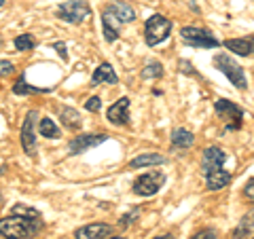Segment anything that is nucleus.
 I'll use <instances>...</instances> for the list:
<instances>
[{
    "label": "nucleus",
    "instance_id": "4",
    "mask_svg": "<svg viewBox=\"0 0 254 239\" xmlns=\"http://www.w3.org/2000/svg\"><path fill=\"white\" fill-rule=\"evenodd\" d=\"M58 17L68 23H83L85 19L91 17V9L85 0H68V2L60 4Z\"/></svg>",
    "mask_w": 254,
    "mask_h": 239
},
{
    "label": "nucleus",
    "instance_id": "17",
    "mask_svg": "<svg viewBox=\"0 0 254 239\" xmlns=\"http://www.w3.org/2000/svg\"><path fill=\"white\" fill-rule=\"evenodd\" d=\"M229 182H231V174L227 170H222V167L205 176V186H208V190H220V188H225Z\"/></svg>",
    "mask_w": 254,
    "mask_h": 239
},
{
    "label": "nucleus",
    "instance_id": "5",
    "mask_svg": "<svg viewBox=\"0 0 254 239\" xmlns=\"http://www.w3.org/2000/svg\"><path fill=\"white\" fill-rule=\"evenodd\" d=\"M180 38L190 47H199V49H216L220 45L208 30L195 28V26H185L180 30Z\"/></svg>",
    "mask_w": 254,
    "mask_h": 239
},
{
    "label": "nucleus",
    "instance_id": "10",
    "mask_svg": "<svg viewBox=\"0 0 254 239\" xmlns=\"http://www.w3.org/2000/svg\"><path fill=\"white\" fill-rule=\"evenodd\" d=\"M227 161V153L218 146H208L203 150V157H201V172L203 176H208V174L220 170L222 165Z\"/></svg>",
    "mask_w": 254,
    "mask_h": 239
},
{
    "label": "nucleus",
    "instance_id": "18",
    "mask_svg": "<svg viewBox=\"0 0 254 239\" xmlns=\"http://www.w3.org/2000/svg\"><path fill=\"white\" fill-rule=\"evenodd\" d=\"M102 23H104V36H106V41L108 43H115L117 38H119V21L113 13H108L104 9V13H102Z\"/></svg>",
    "mask_w": 254,
    "mask_h": 239
},
{
    "label": "nucleus",
    "instance_id": "31",
    "mask_svg": "<svg viewBox=\"0 0 254 239\" xmlns=\"http://www.w3.org/2000/svg\"><path fill=\"white\" fill-rule=\"evenodd\" d=\"M53 49H55V51H58V53L62 55V58H64V60H66V58H68V55H66V47H64L62 43H55V45H53Z\"/></svg>",
    "mask_w": 254,
    "mask_h": 239
},
{
    "label": "nucleus",
    "instance_id": "2",
    "mask_svg": "<svg viewBox=\"0 0 254 239\" xmlns=\"http://www.w3.org/2000/svg\"><path fill=\"white\" fill-rule=\"evenodd\" d=\"M214 66H216L237 89H246V87H248V78H246L244 68L235 60H231L229 53H218L216 58H214Z\"/></svg>",
    "mask_w": 254,
    "mask_h": 239
},
{
    "label": "nucleus",
    "instance_id": "33",
    "mask_svg": "<svg viewBox=\"0 0 254 239\" xmlns=\"http://www.w3.org/2000/svg\"><path fill=\"white\" fill-rule=\"evenodd\" d=\"M108 239H123V237H108Z\"/></svg>",
    "mask_w": 254,
    "mask_h": 239
},
{
    "label": "nucleus",
    "instance_id": "8",
    "mask_svg": "<svg viewBox=\"0 0 254 239\" xmlns=\"http://www.w3.org/2000/svg\"><path fill=\"white\" fill-rule=\"evenodd\" d=\"M214 110L216 115L222 119V121H233L231 123V129H240L242 127V119H244V110L235 104V102H229V100H218L214 104Z\"/></svg>",
    "mask_w": 254,
    "mask_h": 239
},
{
    "label": "nucleus",
    "instance_id": "6",
    "mask_svg": "<svg viewBox=\"0 0 254 239\" xmlns=\"http://www.w3.org/2000/svg\"><path fill=\"white\" fill-rule=\"evenodd\" d=\"M165 182V176L161 172H146L133 180V193L138 197H153L161 190Z\"/></svg>",
    "mask_w": 254,
    "mask_h": 239
},
{
    "label": "nucleus",
    "instance_id": "34",
    "mask_svg": "<svg viewBox=\"0 0 254 239\" xmlns=\"http://www.w3.org/2000/svg\"><path fill=\"white\" fill-rule=\"evenodd\" d=\"M2 4H4V0H0V6H2Z\"/></svg>",
    "mask_w": 254,
    "mask_h": 239
},
{
    "label": "nucleus",
    "instance_id": "13",
    "mask_svg": "<svg viewBox=\"0 0 254 239\" xmlns=\"http://www.w3.org/2000/svg\"><path fill=\"white\" fill-rule=\"evenodd\" d=\"M225 47L231 53H237V55H252L254 53V34L246 36V38H229L225 41Z\"/></svg>",
    "mask_w": 254,
    "mask_h": 239
},
{
    "label": "nucleus",
    "instance_id": "28",
    "mask_svg": "<svg viewBox=\"0 0 254 239\" xmlns=\"http://www.w3.org/2000/svg\"><path fill=\"white\" fill-rule=\"evenodd\" d=\"M190 239H216V233H214L212 229H203V231H199V233H195Z\"/></svg>",
    "mask_w": 254,
    "mask_h": 239
},
{
    "label": "nucleus",
    "instance_id": "22",
    "mask_svg": "<svg viewBox=\"0 0 254 239\" xmlns=\"http://www.w3.org/2000/svg\"><path fill=\"white\" fill-rule=\"evenodd\" d=\"M38 129H41V135H45V138H49V140L60 138V127L55 125V121H53V119H49V117H43L41 119V125H38Z\"/></svg>",
    "mask_w": 254,
    "mask_h": 239
},
{
    "label": "nucleus",
    "instance_id": "27",
    "mask_svg": "<svg viewBox=\"0 0 254 239\" xmlns=\"http://www.w3.org/2000/svg\"><path fill=\"white\" fill-rule=\"evenodd\" d=\"M15 72V66L9 60H0V76H9Z\"/></svg>",
    "mask_w": 254,
    "mask_h": 239
},
{
    "label": "nucleus",
    "instance_id": "32",
    "mask_svg": "<svg viewBox=\"0 0 254 239\" xmlns=\"http://www.w3.org/2000/svg\"><path fill=\"white\" fill-rule=\"evenodd\" d=\"M155 239H174V235L168 233V235H159V237H155Z\"/></svg>",
    "mask_w": 254,
    "mask_h": 239
},
{
    "label": "nucleus",
    "instance_id": "16",
    "mask_svg": "<svg viewBox=\"0 0 254 239\" xmlns=\"http://www.w3.org/2000/svg\"><path fill=\"white\" fill-rule=\"evenodd\" d=\"M165 163V157L157 155V153H142L138 157H133L129 161L131 170H142V167H155V165H163Z\"/></svg>",
    "mask_w": 254,
    "mask_h": 239
},
{
    "label": "nucleus",
    "instance_id": "20",
    "mask_svg": "<svg viewBox=\"0 0 254 239\" xmlns=\"http://www.w3.org/2000/svg\"><path fill=\"white\" fill-rule=\"evenodd\" d=\"M193 144H195V135L189 129H174V133H172L174 148H190Z\"/></svg>",
    "mask_w": 254,
    "mask_h": 239
},
{
    "label": "nucleus",
    "instance_id": "30",
    "mask_svg": "<svg viewBox=\"0 0 254 239\" xmlns=\"http://www.w3.org/2000/svg\"><path fill=\"white\" fill-rule=\"evenodd\" d=\"M138 216H140V212H138V210H133L131 214H125V216L121 218V227L131 225V222H133V218H138Z\"/></svg>",
    "mask_w": 254,
    "mask_h": 239
},
{
    "label": "nucleus",
    "instance_id": "11",
    "mask_svg": "<svg viewBox=\"0 0 254 239\" xmlns=\"http://www.w3.org/2000/svg\"><path fill=\"white\" fill-rule=\"evenodd\" d=\"M113 235V227L104 225V222H95V225H85L76 229L74 237L76 239H108Z\"/></svg>",
    "mask_w": 254,
    "mask_h": 239
},
{
    "label": "nucleus",
    "instance_id": "29",
    "mask_svg": "<svg viewBox=\"0 0 254 239\" xmlns=\"http://www.w3.org/2000/svg\"><path fill=\"white\" fill-rule=\"evenodd\" d=\"M244 195H246V199H250V201H254V178L246 182V186H244Z\"/></svg>",
    "mask_w": 254,
    "mask_h": 239
},
{
    "label": "nucleus",
    "instance_id": "24",
    "mask_svg": "<svg viewBox=\"0 0 254 239\" xmlns=\"http://www.w3.org/2000/svg\"><path fill=\"white\" fill-rule=\"evenodd\" d=\"M13 45H15V49H17V51H32V49L36 47L34 38H32L30 34H21V36H17Z\"/></svg>",
    "mask_w": 254,
    "mask_h": 239
},
{
    "label": "nucleus",
    "instance_id": "23",
    "mask_svg": "<svg viewBox=\"0 0 254 239\" xmlns=\"http://www.w3.org/2000/svg\"><path fill=\"white\" fill-rule=\"evenodd\" d=\"M43 91H47V89L32 87V85H28L26 81H23V78H19V81L13 85V93H17V95H36V93H43Z\"/></svg>",
    "mask_w": 254,
    "mask_h": 239
},
{
    "label": "nucleus",
    "instance_id": "14",
    "mask_svg": "<svg viewBox=\"0 0 254 239\" xmlns=\"http://www.w3.org/2000/svg\"><path fill=\"white\" fill-rule=\"evenodd\" d=\"M106 11L113 13L121 23H131L133 19H136V11H133L127 2H121V0H115V2H110L106 6Z\"/></svg>",
    "mask_w": 254,
    "mask_h": 239
},
{
    "label": "nucleus",
    "instance_id": "9",
    "mask_svg": "<svg viewBox=\"0 0 254 239\" xmlns=\"http://www.w3.org/2000/svg\"><path fill=\"white\" fill-rule=\"evenodd\" d=\"M108 135L106 133H83V135H76V138L68 144V153L70 155H81L85 150H89L93 146L102 144V142H106Z\"/></svg>",
    "mask_w": 254,
    "mask_h": 239
},
{
    "label": "nucleus",
    "instance_id": "7",
    "mask_svg": "<svg viewBox=\"0 0 254 239\" xmlns=\"http://www.w3.org/2000/svg\"><path fill=\"white\" fill-rule=\"evenodd\" d=\"M36 117H38L36 110H30L26 115V119H23V125H21V148H23V153L30 155V157L36 155V135H34Z\"/></svg>",
    "mask_w": 254,
    "mask_h": 239
},
{
    "label": "nucleus",
    "instance_id": "19",
    "mask_svg": "<svg viewBox=\"0 0 254 239\" xmlns=\"http://www.w3.org/2000/svg\"><path fill=\"white\" fill-rule=\"evenodd\" d=\"M60 110V119H62V123L68 127V129H72L76 131L78 127H81V115H78V110L76 108H70V106H62L58 108Z\"/></svg>",
    "mask_w": 254,
    "mask_h": 239
},
{
    "label": "nucleus",
    "instance_id": "1",
    "mask_svg": "<svg viewBox=\"0 0 254 239\" xmlns=\"http://www.w3.org/2000/svg\"><path fill=\"white\" fill-rule=\"evenodd\" d=\"M43 229L41 214L32 208L17 205L11 216L0 220V235L6 239H30Z\"/></svg>",
    "mask_w": 254,
    "mask_h": 239
},
{
    "label": "nucleus",
    "instance_id": "3",
    "mask_svg": "<svg viewBox=\"0 0 254 239\" xmlns=\"http://www.w3.org/2000/svg\"><path fill=\"white\" fill-rule=\"evenodd\" d=\"M172 32V21L163 15H150L146 19V26H144V38H146V45L148 47H157L161 45L165 38L170 36Z\"/></svg>",
    "mask_w": 254,
    "mask_h": 239
},
{
    "label": "nucleus",
    "instance_id": "26",
    "mask_svg": "<svg viewBox=\"0 0 254 239\" xmlns=\"http://www.w3.org/2000/svg\"><path fill=\"white\" fill-rule=\"evenodd\" d=\"M85 108L91 110V113H98V110L102 108V100L98 98V95H93V98H89V100L85 102Z\"/></svg>",
    "mask_w": 254,
    "mask_h": 239
},
{
    "label": "nucleus",
    "instance_id": "12",
    "mask_svg": "<svg viewBox=\"0 0 254 239\" xmlns=\"http://www.w3.org/2000/svg\"><path fill=\"white\" fill-rule=\"evenodd\" d=\"M106 119H108V121L113 123V125H125L127 121H129V98L117 100L115 104L108 108Z\"/></svg>",
    "mask_w": 254,
    "mask_h": 239
},
{
    "label": "nucleus",
    "instance_id": "25",
    "mask_svg": "<svg viewBox=\"0 0 254 239\" xmlns=\"http://www.w3.org/2000/svg\"><path fill=\"white\" fill-rule=\"evenodd\" d=\"M142 76L144 78H157V76H163V66L157 61H150L148 66L142 70Z\"/></svg>",
    "mask_w": 254,
    "mask_h": 239
},
{
    "label": "nucleus",
    "instance_id": "21",
    "mask_svg": "<svg viewBox=\"0 0 254 239\" xmlns=\"http://www.w3.org/2000/svg\"><path fill=\"white\" fill-rule=\"evenodd\" d=\"M252 229H254V210L248 212L246 216L240 220V225L235 227L233 231V239H246L250 233H252Z\"/></svg>",
    "mask_w": 254,
    "mask_h": 239
},
{
    "label": "nucleus",
    "instance_id": "15",
    "mask_svg": "<svg viewBox=\"0 0 254 239\" xmlns=\"http://www.w3.org/2000/svg\"><path fill=\"white\" fill-rule=\"evenodd\" d=\"M100 83H108V85L119 83V76L110 63H100V66L95 68V72L91 76V85H100Z\"/></svg>",
    "mask_w": 254,
    "mask_h": 239
}]
</instances>
